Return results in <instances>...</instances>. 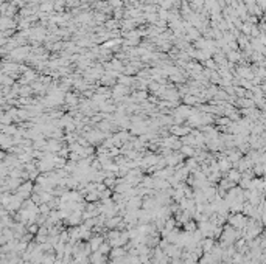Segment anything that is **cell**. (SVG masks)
I'll list each match as a JSON object with an SVG mask.
<instances>
[{
	"label": "cell",
	"instance_id": "3957f363",
	"mask_svg": "<svg viewBox=\"0 0 266 264\" xmlns=\"http://www.w3.org/2000/svg\"><path fill=\"white\" fill-rule=\"evenodd\" d=\"M142 264H150V262H142Z\"/></svg>",
	"mask_w": 266,
	"mask_h": 264
},
{
	"label": "cell",
	"instance_id": "7a4b0ae2",
	"mask_svg": "<svg viewBox=\"0 0 266 264\" xmlns=\"http://www.w3.org/2000/svg\"><path fill=\"white\" fill-rule=\"evenodd\" d=\"M98 252H100V253H103V255H104V253H107V252H109V245H107V244H101V247H100V250H98Z\"/></svg>",
	"mask_w": 266,
	"mask_h": 264
},
{
	"label": "cell",
	"instance_id": "6da1fadb",
	"mask_svg": "<svg viewBox=\"0 0 266 264\" xmlns=\"http://www.w3.org/2000/svg\"><path fill=\"white\" fill-rule=\"evenodd\" d=\"M89 244H90V247H92V252H98L100 247H101V244H103V239H101L100 236H97V238H92Z\"/></svg>",
	"mask_w": 266,
	"mask_h": 264
}]
</instances>
